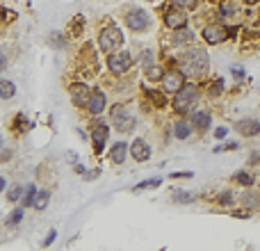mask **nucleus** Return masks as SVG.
<instances>
[{"mask_svg":"<svg viewBox=\"0 0 260 251\" xmlns=\"http://www.w3.org/2000/svg\"><path fill=\"white\" fill-rule=\"evenodd\" d=\"M178 69L183 71L185 78H201L210 69V57L203 48H189L187 53L180 57Z\"/></svg>","mask_w":260,"mask_h":251,"instance_id":"obj_1","label":"nucleus"},{"mask_svg":"<svg viewBox=\"0 0 260 251\" xmlns=\"http://www.w3.org/2000/svg\"><path fill=\"white\" fill-rule=\"evenodd\" d=\"M201 101V89H199L194 82H189V85H185L180 91H176L174 96V103H171V108H174L176 114H180V117H185V114L194 112V105Z\"/></svg>","mask_w":260,"mask_h":251,"instance_id":"obj_2","label":"nucleus"},{"mask_svg":"<svg viewBox=\"0 0 260 251\" xmlns=\"http://www.w3.org/2000/svg\"><path fill=\"white\" fill-rule=\"evenodd\" d=\"M110 121L114 123L119 133H133V128L137 125V117L130 112L126 103H117L110 108Z\"/></svg>","mask_w":260,"mask_h":251,"instance_id":"obj_3","label":"nucleus"},{"mask_svg":"<svg viewBox=\"0 0 260 251\" xmlns=\"http://www.w3.org/2000/svg\"><path fill=\"white\" fill-rule=\"evenodd\" d=\"M99 46H101V50L108 55L117 53V50H121V46H123V32L119 30L117 25L103 27L99 35Z\"/></svg>","mask_w":260,"mask_h":251,"instance_id":"obj_4","label":"nucleus"},{"mask_svg":"<svg viewBox=\"0 0 260 251\" xmlns=\"http://www.w3.org/2000/svg\"><path fill=\"white\" fill-rule=\"evenodd\" d=\"M130 67H133V55L128 50H117V53H112L108 57V69L114 76H123Z\"/></svg>","mask_w":260,"mask_h":251,"instance_id":"obj_5","label":"nucleus"},{"mask_svg":"<svg viewBox=\"0 0 260 251\" xmlns=\"http://www.w3.org/2000/svg\"><path fill=\"white\" fill-rule=\"evenodd\" d=\"M201 37L208 46H217L229 39V30H226V25H221V23H210V25L203 27Z\"/></svg>","mask_w":260,"mask_h":251,"instance_id":"obj_6","label":"nucleus"},{"mask_svg":"<svg viewBox=\"0 0 260 251\" xmlns=\"http://www.w3.org/2000/svg\"><path fill=\"white\" fill-rule=\"evenodd\" d=\"M126 25H128L133 32H146L148 25H151V16H148L144 9L135 7L133 12L126 14Z\"/></svg>","mask_w":260,"mask_h":251,"instance_id":"obj_7","label":"nucleus"},{"mask_svg":"<svg viewBox=\"0 0 260 251\" xmlns=\"http://www.w3.org/2000/svg\"><path fill=\"white\" fill-rule=\"evenodd\" d=\"M183 87H185V76L180 69L165 71V76H162V89H165L167 94H176V91H180Z\"/></svg>","mask_w":260,"mask_h":251,"instance_id":"obj_8","label":"nucleus"},{"mask_svg":"<svg viewBox=\"0 0 260 251\" xmlns=\"http://www.w3.org/2000/svg\"><path fill=\"white\" fill-rule=\"evenodd\" d=\"M165 25L169 30H178V27H187V14L183 7H171L165 14Z\"/></svg>","mask_w":260,"mask_h":251,"instance_id":"obj_9","label":"nucleus"},{"mask_svg":"<svg viewBox=\"0 0 260 251\" xmlns=\"http://www.w3.org/2000/svg\"><path fill=\"white\" fill-rule=\"evenodd\" d=\"M151 144L146 142L144 137H137V139H133V144H130V155H133V160H137V162H146V160H151Z\"/></svg>","mask_w":260,"mask_h":251,"instance_id":"obj_10","label":"nucleus"},{"mask_svg":"<svg viewBox=\"0 0 260 251\" xmlns=\"http://www.w3.org/2000/svg\"><path fill=\"white\" fill-rule=\"evenodd\" d=\"M69 94H71V103L76 105V108H87L89 96H91V89L87 85H82V82H76V85H71Z\"/></svg>","mask_w":260,"mask_h":251,"instance_id":"obj_11","label":"nucleus"},{"mask_svg":"<svg viewBox=\"0 0 260 251\" xmlns=\"http://www.w3.org/2000/svg\"><path fill=\"white\" fill-rule=\"evenodd\" d=\"M233 128L238 130L242 137H256L260 133V121L256 117H244V119H240V121H235Z\"/></svg>","mask_w":260,"mask_h":251,"instance_id":"obj_12","label":"nucleus"},{"mask_svg":"<svg viewBox=\"0 0 260 251\" xmlns=\"http://www.w3.org/2000/svg\"><path fill=\"white\" fill-rule=\"evenodd\" d=\"M108 137H110V128H108V123L99 121V123H96V128L91 130V142H94V151H96V155H99V153H103Z\"/></svg>","mask_w":260,"mask_h":251,"instance_id":"obj_13","label":"nucleus"},{"mask_svg":"<svg viewBox=\"0 0 260 251\" xmlns=\"http://www.w3.org/2000/svg\"><path fill=\"white\" fill-rule=\"evenodd\" d=\"M105 105H108V96H105L101 89L91 91L89 103H87V110H89V114H94V117H101V114L105 112Z\"/></svg>","mask_w":260,"mask_h":251,"instance_id":"obj_14","label":"nucleus"},{"mask_svg":"<svg viewBox=\"0 0 260 251\" xmlns=\"http://www.w3.org/2000/svg\"><path fill=\"white\" fill-rule=\"evenodd\" d=\"M189 121H192V125L199 133H206L212 125V114L208 110H194V112H189Z\"/></svg>","mask_w":260,"mask_h":251,"instance_id":"obj_15","label":"nucleus"},{"mask_svg":"<svg viewBox=\"0 0 260 251\" xmlns=\"http://www.w3.org/2000/svg\"><path fill=\"white\" fill-rule=\"evenodd\" d=\"M128 155H130V144L126 142H114L112 148H110V162L112 165H123Z\"/></svg>","mask_w":260,"mask_h":251,"instance_id":"obj_16","label":"nucleus"},{"mask_svg":"<svg viewBox=\"0 0 260 251\" xmlns=\"http://www.w3.org/2000/svg\"><path fill=\"white\" fill-rule=\"evenodd\" d=\"M171 46H189L194 41V32L189 27H178V30H171L169 37Z\"/></svg>","mask_w":260,"mask_h":251,"instance_id":"obj_17","label":"nucleus"},{"mask_svg":"<svg viewBox=\"0 0 260 251\" xmlns=\"http://www.w3.org/2000/svg\"><path fill=\"white\" fill-rule=\"evenodd\" d=\"M171 130H174V137L176 139H189V137H192L194 125H192V121H189L187 117H180L178 121L171 125Z\"/></svg>","mask_w":260,"mask_h":251,"instance_id":"obj_18","label":"nucleus"},{"mask_svg":"<svg viewBox=\"0 0 260 251\" xmlns=\"http://www.w3.org/2000/svg\"><path fill=\"white\" fill-rule=\"evenodd\" d=\"M242 206L244 208H258L260 206V190H251V187H249L247 192L242 194Z\"/></svg>","mask_w":260,"mask_h":251,"instance_id":"obj_19","label":"nucleus"},{"mask_svg":"<svg viewBox=\"0 0 260 251\" xmlns=\"http://www.w3.org/2000/svg\"><path fill=\"white\" fill-rule=\"evenodd\" d=\"M37 185L35 183H30V185H25V190H23V197H21V206L23 208H27V206H35V199H37Z\"/></svg>","mask_w":260,"mask_h":251,"instance_id":"obj_20","label":"nucleus"},{"mask_svg":"<svg viewBox=\"0 0 260 251\" xmlns=\"http://www.w3.org/2000/svg\"><path fill=\"white\" fill-rule=\"evenodd\" d=\"M16 96V85L12 80H0V99L3 101H9Z\"/></svg>","mask_w":260,"mask_h":251,"instance_id":"obj_21","label":"nucleus"},{"mask_svg":"<svg viewBox=\"0 0 260 251\" xmlns=\"http://www.w3.org/2000/svg\"><path fill=\"white\" fill-rule=\"evenodd\" d=\"M144 76H146V80H151V82L162 80V76H165V69L157 67V64H151V67L144 69Z\"/></svg>","mask_w":260,"mask_h":251,"instance_id":"obj_22","label":"nucleus"},{"mask_svg":"<svg viewBox=\"0 0 260 251\" xmlns=\"http://www.w3.org/2000/svg\"><path fill=\"white\" fill-rule=\"evenodd\" d=\"M48 201H50V192L48 190H39V192H37V199H35V208L37 210H46V208H48Z\"/></svg>","mask_w":260,"mask_h":251,"instance_id":"obj_23","label":"nucleus"},{"mask_svg":"<svg viewBox=\"0 0 260 251\" xmlns=\"http://www.w3.org/2000/svg\"><path fill=\"white\" fill-rule=\"evenodd\" d=\"M23 217H25V208H16V210L9 212V217L5 219V224H7V226H16V224H21V222H23Z\"/></svg>","mask_w":260,"mask_h":251,"instance_id":"obj_24","label":"nucleus"},{"mask_svg":"<svg viewBox=\"0 0 260 251\" xmlns=\"http://www.w3.org/2000/svg\"><path fill=\"white\" fill-rule=\"evenodd\" d=\"M233 183L244 185V187H251V185H253V176L249 174V171H238V174H233Z\"/></svg>","mask_w":260,"mask_h":251,"instance_id":"obj_25","label":"nucleus"},{"mask_svg":"<svg viewBox=\"0 0 260 251\" xmlns=\"http://www.w3.org/2000/svg\"><path fill=\"white\" fill-rule=\"evenodd\" d=\"M194 199H197V197H194V194L183 192V190H176V192L171 194V201H174V203H178V206H180V203H192Z\"/></svg>","mask_w":260,"mask_h":251,"instance_id":"obj_26","label":"nucleus"},{"mask_svg":"<svg viewBox=\"0 0 260 251\" xmlns=\"http://www.w3.org/2000/svg\"><path fill=\"white\" fill-rule=\"evenodd\" d=\"M23 185H18V183H14L12 187H9V192H7V201L9 203H16V201H21V197H23Z\"/></svg>","mask_w":260,"mask_h":251,"instance_id":"obj_27","label":"nucleus"},{"mask_svg":"<svg viewBox=\"0 0 260 251\" xmlns=\"http://www.w3.org/2000/svg\"><path fill=\"white\" fill-rule=\"evenodd\" d=\"M139 64H142V67L144 69H146V67H151V64H155V55H153V50L151 48H144L142 50V53H139Z\"/></svg>","mask_w":260,"mask_h":251,"instance_id":"obj_28","label":"nucleus"},{"mask_svg":"<svg viewBox=\"0 0 260 251\" xmlns=\"http://www.w3.org/2000/svg\"><path fill=\"white\" fill-rule=\"evenodd\" d=\"M224 87H226L224 78H217V80L212 82L210 87H208V94H210L212 99H217V96H221V91H224Z\"/></svg>","mask_w":260,"mask_h":251,"instance_id":"obj_29","label":"nucleus"},{"mask_svg":"<svg viewBox=\"0 0 260 251\" xmlns=\"http://www.w3.org/2000/svg\"><path fill=\"white\" fill-rule=\"evenodd\" d=\"M162 183V178H148V180H142V183H137L135 185V192H142V190H146V187H157V185Z\"/></svg>","mask_w":260,"mask_h":251,"instance_id":"obj_30","label":"nucleus"},{"mask_svg":"<svg viewBox=\"0 0 260 251\" xmlns=\"http://www.w3.org/2000/svg\"><path fill=\"white\" fill-rule=\"evenodd\" d=\"M235 12H238V5H235V3H226V5H221V7H219V14L224 18L235 16Z\"/></svg>","mask_w":260,"mask_h":251,"instance_id":"obj_31","label":"nucleus"},{"mask_svg":"<svg viewBox=\"0 0 260 251\" xmlns=\"http://www.w3.org/2000/svg\"><path fill=\"white\" fill-rule=\"evenodd\" d=\"M219 206H233V192L231 190L219 194Z\"/></svg>","mask_w":260,"mask_h":251,"instance_id":"obj_32","label":"nucleus"},{"mask_svg":"<svg viewBox=\"0 0 260 251\" xmlns=\"http://www.w3.org/2000/svg\"><path fill=\"white\" fill-rule=\"evenodd\" d=\"M174 5H178L183 9H194L199 5V0H174Z\"/></svg>","mask_w":260,"mask_h":251,"instance_id":"obj_33","label":"nucleus"},{"mask_svg":"<svg viewBox=\"0 0 260 251\" xmlns=\"http://www.w3.org/2000/svg\"><path fill=\"white\" fill-rule=\"evenodd\" d=\"M238 148V142H226V144H219L215 146V153H221V151H235Z\"/></svg>","mask_w":260,"mask_h":251,"instance_id":"obj_34","label":"nucleus"},{"mask_svg":"<svg viewBox=\"0 0 260 251\" xmlns=\"http://www.w3.org/2000/svg\"><path fill=\"white\" fill-rule=\"evenodd\" d=\"M231 73H233V76L238 78V80H242V78L247 76V71H244V67H240V64H233V67H231Z\"/></svg>","mask_w":260,"mask_h":251,"instance_id":"obj_35","label":"nucleus"},{"mask_svg":"<svg viewBox=\"0 0 260 251\" xmlns=\"http://www.w3.org/2000/svg\"><path fill=\"white\" fill-rule=\"evenodd\" d=\"M226 135H229V128H226V125L215 128V139H226Z\"/></svg>","mask_w":260,"mask_h":251,"instance_id":"obj_36","label":"nucleus"},{"mask_svg":"<svg viewBox=\"0 0 260 251\" xmlns=\"http://www.w3.org/2000/svg\"><path fill=\"white\" fill-rule=\"evenodd\" d=\"M99 176H101V169L96 167L94 171H85V174H82V178H85V180H94V178H99Z\"/></svg>","mask_w":260,"mask_h":251,"instance_id":"obj_37","label":"nucleus"},{"mask_svg":"<svg viewBox=\"0 0 260 251\" xmlns=\"http://www.w3.org/2000/svg\"><path fill=\"white\" fill-rule=\"evenodd\" d=\"M55 238H57V233H55V231H50V233L46 235V240H44V242H41V247H50V244L55 242Z\"/></svg>","mask_w":260,"mask_h":251,"instance_id":"obj_38","label":"nucleus"},{"mask_svg":"<svg viewBox=\"0 0 260 251\" xmlns=\"http://www.w3.org/2000/svg\"><path fill=\"white\" fill-rule=\"evenodd\" d=\"M7 69V55H5V50H0V73Z\"/></svg>","mask_w":260,"mask_h":251,"instance_id":"obj_39","label":"nucleus"},{"mask_svg":"<svg viewBox=\"0 0 260 251\" xmlns=\"http://www.w3.org/2000/svg\"><path fill=\"white\" fill-rule=\"evenodd\" d=\"M192 171H178V174H171V178H192Z\"/></svg>","mask_w":260,"mask_h":251,"instance_id":"obj_40","label":"nucleus"},{"mask_svg":"<svg viewBox=\"0 0 260 251\" xmlns=\"http://www.w3.org/2000/svg\"><path fill=\"white\" fill-rule=\"evenodd\" d=\"M260 162V151H253L251 158H249V165H258Z\"/></svg>","mask_w":260,"mask_h":251,"instance_id":"obj_41","label":"nucleus"},{"mask_svg":"<svg viewBox=\"0 0 260 251\" xmlns=\"http://www.w3.org/2000/svg\"><path fill=\"white\" fill-rule=\"evenodd\" d=\"M73 171H76V174H80V176H82V174H85V167H82L80 162H73Z\"/></svg>","mask_w":260,"mask_h":251,"instance_id":"obj_42","label":"nucleus"},{"mask_svg":"<svg viewBox=\"0 0 260 251\" xmlns=\"http://www.w3.org/2000/svg\"><path fill=\"white\" fill-rule=\"evenodd\" d=\"M9 158H12V151H9V148H7V153H0V160H9Z\"/></svg>","mask_w":260,"mask_h":251,"instance_id":"obj_43","label":"nucleus"},{"mask_svg":"<svg viewBox=\"0 0 260 251\" xmlns=\"http://www.w3.org/2000/svg\"><path fill=\"white\" fill-rule=\"evenodd\" d=\"M5 187H7V183H5V178H3V176H0V192H3Z\"/></svg>","mask_w":260,"mask_h":251,"instance_id":"obj_44","label":"nucleus"},{"mask_svg":"<svg viewBox=\"0 0 260 251\" xmlns=\"http://www.w3.org/2000/svg\"><path fill=\"white\" fill-rule=\"evenodd\" d=\"M3 144H5V139H3V135H0V151H3Z\"/></svg>","mask_w":260,"mask_h":251,"instance_id":"obj_45","label":"nucleus"}]
</instances>
